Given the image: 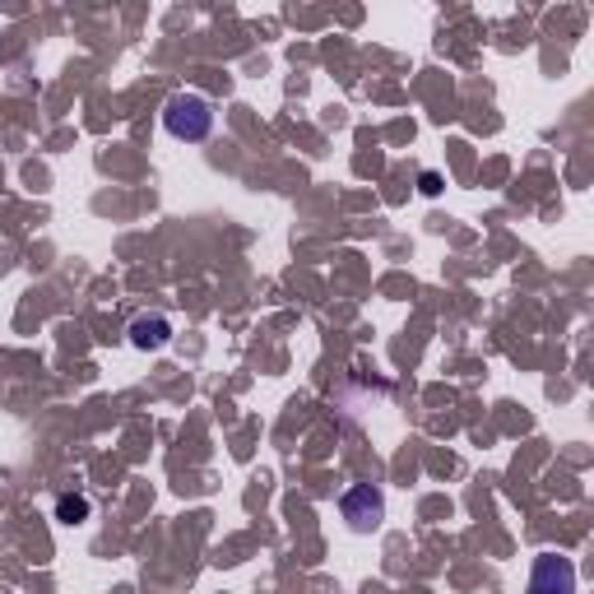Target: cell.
I'll return each instance as SVG.
<instances>
[{
	"mask_svg": "<svg viewBox=\"0 0 594 594\" xmlns=\"http://www.w3.org/2000/svg\"><path fill=\"white\" fill-rule=\"evenodd\" d=\"M163 131L173 139H186V145H200L213 131V107L205 93H173L168 107H163Z\"/></svg>",
	"mask_w": 594,
	"mask_h": 594,
	"instance_id": "6da1fadb",
	"label": "cell"
},
{
	"mask_svg": "<svg viewBox=\"0 0 594 594\" xmlns=\"http://www.w3.org/2000/svg\"><path fill=\"white\" fill-rule=\"evenodd\" d=\"M340 515L348 520L353 534H372V530L386 520V497L376 492L372 483H353V488L340 497Z\"/></svg>",
	"mask_w": 594,
	"mask_h": 594,
	"instance_id": "7a4b0ae2",
	"label": "cell"
},
{
	"mask_svg": "<svg viewBox=\"0 0 594 594\" xmlns=\"http://www.w3.org/2000/svg\"><path fill=\"white\" fill-rule=\"evenodd\" d=\"M530 594H576V566L557 553H539L530 572Z\"/></svg>",
	"mask_w": 594,
	"mask_h": 594,
	"instance_id": "3957f363",
	"label": "cell"
},
{
	"mask_svg": "<svg viewBox=\"0 0 594 594\" xmlns=\"http://www.w3.org/2000/svg\"><path fill=\"white\" fill-rule=\"evenodd\" d=\"M168 340H173L168 316H135V325H131V344L135 348H163Z\"/></svg>",
	"mask_w": 594,
	"mask_h": 594,
	"instance_id": "277c9868",
	"label": "cell"
},
{
	"mask_svg": "<svg viewBox=\"0 0 594 594\" xmlns=\"http://www.w3.org/2000/svg\"><path fill=\"white\" fill-rule=\"evenodd\" d=\"M56 520H61V525H80V520H88V497L65 492L56 502Z\"/></svg>",
	"mask_w": 594,
	"mask_h": 594,
	"instance_id": "5b68a950",
	"label": "cell"
},
{
	"mask_svg": "<svg viewBox=\"0 0 594 594\" xmlns=\"http://www.w3.org/2000/svg\"><path fill=\"white\" fill-rule=\"evenodd\" d=\"M441 191V177L437 173H423V196H437Z\"/></svg>",
	"mask_w": 594,
	"mask_h": 594,
	"instance_id": "8992f818",
	"label": "cell"
}]
</instances>
